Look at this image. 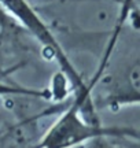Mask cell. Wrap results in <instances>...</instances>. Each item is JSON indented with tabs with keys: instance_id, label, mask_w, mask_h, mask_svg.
Here are the masks:
<instances>
[{
	"instance_id": "cell-2",
	"label": "cell",
	"mask_w": 140,
	"mask_h": 148,
	"mask_svg": "<svg viewBox=\"0 0 140 148\" xmlns=\"http://www.w3.org/2000/svg\"><path fill=\"white\" fill-rule=\"evenodd\" d=\"M0 5L11 16L16 26L19 25L25 29L34 40H37L38 44L43 45L45 51L52 55L71 89L78 92L85 88V81L71 63L65 48L60 45L49 26L27 0H0Z\"/></svg>"
},
{
	"instance_id": "cell-6",
	"label": "cell",
	"mask_w": 140,
	"mask_h": 148,
	"mask_svg": "<svg viewBox=\"0 0 140 148\" xmlns=\"http://www.w3.org/2000/svg\"><path fill=\"white\" fill-rule=\"evenodd\" d=\"M115 1H118V3H121V0H115Z\"/></svg>"
},
{
	"instance_id": "cell-4",
	"label": "cell",
	"mask_w": 140,
	"mask_h": 148,
	"mask_svg": "<svg viewBox=\"0 0 140 148\" xmlns=\"http://www.w3.org/2000/svg\"><path fill=\"white\" fill-rule=\"evenodd\" d=\"M132 140V137H118V138H96L91 143H88V148H126L125 144L126 141ZM133 148H137V145Z\"/></svg>"
},
{
	"instance_id": "cell-3",
	"label": "cell",
	"mask_w": 140,
	"mask_h": 148,
	"mask_svg": "<svg viewBox=\"0 0 140 148\" xmlns=\"http://www.w3.org/2000/svg\"><path fill=\"white\" fill-rule=\"evenodd\" d=\"M4 97H29V99H48L51 92L45 89H34L22 85L7 84L0 81V99Z\"/></svg>"
},
{
	"instance_id": "cell-5",
	"label": "cell",
	"mask_w": 140,
	"mask_h": 148,
	"mask_svg": "<svg viewBox=\"0 0 140 148\" xmlns=\"http://www.w3.org/2000/svg\"><path fill=\"white\" fill-rule=\"evenodd\" d=\"M16 26L15 22L11 19V16L3 10V7L0 5V30L3 29H8V27H14Z\"/></svg>"
},
{
	"instance_id": "cell-1",
	"label": "cell",
	"mask_w": 140,
	"mask_h": 148,
	"mask_svg": "<svg viewBox=\"0 0 140 148\" xmlns=\"http://www.w3.org/2000/svg\"><path fill=\"white\" fill-rule=\"evenodd\" d=\"M139 138L137 129L118 125L93 123L81 115L78 107L73 101L59 112L55 122L41 134L36 148H82L96 138Z\"/></svg>"
}]
</instances>
